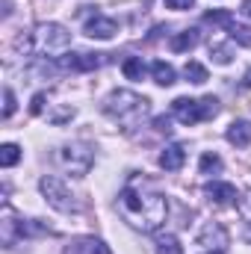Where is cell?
Returning <instances> with one entry per match:
<instances>
[{
	"instance_id": "d4e9b609",
	"label": "cell",
	"mask_w": 251,
	"mask_h": 254,
	"mask_svg": "<svg viewBox=\"0 0 251 254\" xmlns=\"http://www.w3.org/2000/svg\"><path fill=\"white\" fill-rule=\"evenodd\" d=\"M74 119V107H65V110H57V113H48V122L51 125H65Z\"/></svg>"
},
{
	"instance_id": "ba28073f",
	"label": "cell",
	"mask_w": 251,
	"mask_h": 254,
	"mask_svg": "<svg viewBox=\"0 0 251 254\" xmlns=\"http://www.w3.org/2000/svg\"><path fill=\"white\" fill-rule=\"evenodd\" d=\"M57 65L63 68V71H95V68H101L104 65V54H86V51H77V54H65L57 60Z\"/></svg>"
},
{
	"instance_id": "d6986e66",
	"label": "cell",
	"mask_w": 251,
	"mask_h": 254,
	"mask_svg": "<svg viewBox=\"0 0 251 254\" xmlns=\"http://www.w3.org/2000/svg\"><path fill=\"white\" fill-rule=\"evenodd\" d=\"M71 254H107V249L98 240H77L71 243Z\"/></svg>"
},
{
	"instance_id": "2e32d148",
	"label": "cell",
	"mask_w": 251,
	"mask_h": 254,
	"mask_svg": "<svg viewBox=\"0 0 251 254\" xmlns=\"http://www.w3.org/2000/svg\"><path fill=\"white\" fill-rule=\"evenodd\" d=\"M122 71H125L127 80H142V77H145V63H142V57H127L125 65H122Z\"/></svg>"
},
{
	"instance_id": "ac0fdd59",
	"label": "cell",
	"mask_w": 251,
	"mask_h": 254,
	"mask_svg": "<svg viewBox=\"0 0 251 254\" xmlns=\"http://www.w3.org/2000/svg\"><path fill=\"white\" fill-rule=\"evenodd\" d=\"M198 169H201V175H219V172H222V157L213 154V151H207V154L201 157Z\"/></svg>"
},
{
	"instance_id": "5bb4252c",
	"label": "cell",
	"mask_w": 251,
	"mask_h": 254,
	"mask_svg": "<svg viewBox=\"0 0 251 254\" xmlns=\"http://www.w3.org/2000/svg\"><path fill=\"white\" fill-rule=\"evenodd\" d=\"M195 45H198V30H184V33L172 36V42H169V48H172L175 54H187Z\"/></svg>"
},
{
	"instance_id": "30bf717a",
	"label": "cell",
	"mask_w": 251,
	"mask_h": 254,
	"mask_svg": "<svg viewBox=\"0 0 251 254\" xmlns=\"http://www.w3.org/2000/svg\"><path fill=\"white\" fill-rule=\"evenodd\" d=\"M184 160H187L184 145H169V148L160 154V169H166V172H178V169L184 166Z\"/></svg>"
},
{
	"instance_id": "8fae6325",
	"label": "cell",
	"mask_w": 251,
	"mask_h": 254,
	"mask_svg": "<svg viewBox=\"0 0 251 254\" xmlns=\"http://www.w3.org/2000/svg\"><path fill=\"white\" fill-rule=\"evenodd\" d=\"M204 192L216 201V204H231V201H237V190L231 187V184H222V181H210Z\"/></svg>"
},
{
	"instance_id": "cb8c5ba5",
	"label": "cell",
	"mask_w": 251,
	"mask_h": 254,
	"mask_svg": "<svg viewBox=\"0 0 251 254\" xmlns=\"http://www.w3.org/2000/svg\"><path fill=\"white\" fill-rule=\"evenodd\" d=\"M228 33H231V39H234L237 45H243V48H251V30H249V27H240V24L234 21Z\"/></svg>"
},
{
	"instance_id": "f546056e",
	"label": "cell",
	"mask_w": 251,
	"mask_h": 254,
	"mask_svg": "<svg viewBox=\"0 0 251 254\" xmlns=\"http://www.w3.org/2000/svg\"><path fill=\"white\" fill-rule=\"evenodd\" d=\"M240 15L251 21V0H243V6H240Z\"/></svg>"
},
{
	"instance_id": "8992f818",
	"label": "cell",
	"mask_w": 251,
	"mask_h": 254,
	"mask_svg": "<svg viewBox=\"0 0 251 254\" xmlns=\"http://www.w3.org/2000/svg\"><path fill=\"white\" fill-rule=\"evenodd\" d=\"M39 190H42L45 201H48L54 210H60V213H77V201H74L71 190L65 187L60 178H54V175L42 178V181H39Z\"/></svg>"
},
{
	"instance_id": "9c48e42d",
	"label": "cell",
	"mask_w": 251,
	"mask_h": 254,
	"mask_svg": "<svg viewBox=\"0 0 251 254\" xmlns=\"http://www.w3.org/2000/svg\"><path fill=\"white\" fill-rule=\"evenodd\" d=\"M83 33H86L89 39H101V42H110V39L119 33V24H116L113 18H107V15H95V18H89V21H86Z\"/></svg>"
},
{
	"instance_id": "83f0119b",
	"label": "cell",
	"mask_w": 251,
	"mask_h": 254,
	"mask_svg": "<svg viewBox=\"0 0 251 254\" xmlns=\"http://www.w3.org/2000/svg\"><path fill=\"white\" fill-rule=\"evenodd\" d=\"M154 130H157V133H169V130H172V119H169V116H157V119H154Z\"/></svg>"
},
{
	"instance_id": "4316f807",
	"label": "cell",
	"mask_w": 251,
	"mask_h": 254,
	"mask_svg": "<svg viewBox=\"0 0 251 254\" xmlns=\"http://www.w3.org/2000/svg\"><path fill=\"white\" fill-rule=\"evenodd\" d=\"M45 101H48V92H39V95H33L30 113H33V116H42V113H45Z\"/></svg>"
},
{
	"instance_id": "44dd1931",
	"label": "cell",
	"mask_w": 251,
	"mask_h": 254,
	"mask_svg": "<svg viewBox=\"0 0 251 254\" xmlns=\"http://www.w3.org/2000/svg\"><path fill=\"white\" fill-rule=\"evenodd\" d=\"M18 160H21V148L12 145V142H6V145L0 148V166H3V169H12Z\"/></svg>"
},
{
	"instance_id": "484cf974",
	"label": "cell",
	"mask_w": 251,
	"mask_h": 254,
	"mask_svg": "<svg viewBox=\"0 0 251 254\" xmlns=\"http://www.w3.org/2000/svg\"><path fill=\"white\" fill-rule=\"evenodd\" d=\"M3 101H6V104H3V119H12V113H15V92L6 89V92H3Z\"/></svg>"
},
{
	"instance_id": "6da1fadb",
	"label": "cell",
	"mask_w": 251,
	"mask_h": 254,
	"mask_svg": "<svg viewBox=\"0 0 251 254\" xmlns=\"http://www.w3.org/2000/svg\"><path fill=\"white\" fill-rule=\"evenodd\" d=\"M119 210H122V216L127 219L130 228H136L142 234H154L169 216V201H166V195L151 190L145 181L139 184L133 178L125 190L119 192Z\"/></svg>"
},
{
	"instance_id": "ffe728a7",
	"label": "cell",
	"mask_w": 251,
	"mask_h": 254,
	"mask_svg": "<svg viewBox=\"0 0 251 254\" xmlns=\"http://www.w3.org/2000/svg\"><path fill=\"white\" fill-rule=\"evenodd\" d=\"M157 254H184V249H181V243H178L175 234H163L157 240Z\"/></svg>"
},
{
	"instance_id": "7402d4cb",
	"label": "cell",
	"mask_w": 251,
	"mask_h": 254,
	"mask_svg": "<svg viewBox=\"0 0 251 254\" xmlns=\"http://www.w3.org/2000/svg\"><path fill=\"white\" fill-rule=\"evenodd\" d=\"M237 204H240V216H243V222H246V240L251 243V190L243 192V198H237Z\"/></svg>"
},
{
	"instance_id": "52a82bcc",
	"label": "cell",
	"mask_w": 251,
	"mask_h": 254,
	"mask_svg": "<svg viewBox=\"0 0 251 254\" xmlns=\"http://www.w3.org/2000/svg\"><path fill=\"white\" fill-rule=\"evenodd\" d=\"M198 246L207 249V252H225L231 246V234L222 222H207L201 231H198Z\"/></svg>"
},
{
	"instance_id": "277c9868",
	"label": "cell",
	"mask_w": 251,
	"mask_h": 254,
	"mask_svg": "<svg viewBox=\"0 0 251 254\" xmlns=\"http://www.w3.org/2000/svg\"><path fill=\"white\" fill-rule=\"evenodd\" d=\"M172 116L181 122V125H198V122H207L213 116H219V101L213 95L201 98V101H192V98H175L172 101Z\"/></svg>"
},
{
	"instance_id": "7c38bea8",
	"label": "cell",
	"mask_w": 251,
	"mask_h": 254,
	"mask_svg": "<svg viewBox=\"0 0 251 254\" xmlns=\"http://www.w3.org/2000/svg\"><path fill=\"white\" fill-rule=\"evenodd\" d=\"M225 136H228V142H231V145L246 148V145L251 142V122H243V119H240V122H231V127H228V133H225Z\"/></svg>"
},
{
	"instance_id": "3957f363",
	"label": "cell",
	"mask_w": 251,
	"mask_h": 254,
	"mask_svg": "<svg viewBox=\"0 0 251 254\" xmlns=\"http://www.w3.org/2000/svg\"><path fill=\"white\" fill-rule=\"evenodd\" d=\"M148 98H142V95H136V92H130V89H116L107 101H104V113L113 119V122H119V125H136L142 116H148Z\"/></svg>"
},
{
	"instance_id": "4dcf8cb0",
	"label": "cell",
	"mask_w": 251,
	"mask_h": 254,
	"mask_svg": "<svg viewBox=\"0 0 251 254\" xmlns=\"http://www.w3.org/2000/svg\"><path fill=\"white\" fill-rule=\"evenodd\" d=\"M243 83H246V86H249V89H251V68H249V71H246V77H243Z\"/></svg>"
},
{
	"instance_id": "4fadbf2b",
	"label": "cell",
	"mask_w": 251,
	"mask_h": 254,
	"mask_svg": "<svg viewBox=\"0 0 251 254\" xmlns=\"http://www.w3.org/2000/svg\"><path fill=\"white\" fill-rule=\"evenodd\" d=\"M151 74H154V83H157V86H166V89H169V86L178 83L175 68H172L169 63H163V60H157V63L151 65Z\"/></svg>"
},
{
	"instance_id": "5b68a950",
	"label": "cell",
	"mask_w": 251,
	"mask_h": 254,
	"mask_svg": "<svg viewBox=\"0 0 251 254\" xmlns=\"http://www.w3.org/2000/svg\"><path fill=\"white\" fill-rule=\"evenodd\" d=\"M92 163H95V154H92V148L86 142H71V145L60 148V166L71 178H86Z\"/></svg>"
},
{
	"instance_id": "9a60e30c",
	"label": "cell",
	"mask_w": 251,
	"mask_h": 254,
	"mask_svg": "<svg viewBox=\"0 0 251 254\" xmlns=\"http://www.w3.org/2000/svg\"><path fill=\"white\" fill-rule=\"evenodd\" d=\"M184 77H187L189 83H195V86H204V83L210 80V77H207V68L201 63H192V60L184 65Z\"/></svg>"
},
{
	"instance_id": "f1b7e54d",
	"label": "cell",
	"mask_w": 251,
	"mask_h": 254,
	"mask_svg": "<svg viewBox=\"0 0 251 254\" xmlns=\"http://www.w3.org/2000/svg\"><path fill=\"white\" fill-rule=\"evenodd\" d=\"M195 0H166V6L169 9H175V12H184V9H189Z\"/></svg>"
},
{
	"instance_id": "1f68e13d",
	"label": "cell",
	"mask_w": 251,
	"mask_h": 254,
	"mask_svg": "<svg viewBox=\"0 0 251 254\" xmlns=\"http://www.w3.org/2000/svg\"><path fill=\"white\" fill-rule=\"evenodd\" d=\"M207 254H225V252H207Z\"/></svg>"
},
{
	"instance_id": "7a4b0ae2",
	"label": "cell",
	"mask_w": 251,
	"mask_h": 254,
	"mask_svg": "<svg viewBox=\"0 0 251 254\" xmlns=\"http://www.w3.org/2000/svg\"><path fill=\"white\" fill-rule=\"evenodd\" d=\"M27 54H36V57H51V60H60L68 54L71 48V33L65 30L63 24H39L27 39L18 42Z\"/></svg>"
},
{
	"instance_id": "603a6c76",
	"label": "cell",
	"mask_w": 251,
	"mask_h": 254,
	"mask_svg": "<svg viewBox=\"0 0 251 254\" xmlns=\"http://www.w3.org/2000/svg\"><path fill=\"white\" fill-rule=\"evenodd\" d=\"M210 57H213L219 65H228L231 60H234L231 48H228V45H222V42H213V45H210Z\"/></svg>"
},
{
	"instance_id": "e0dca14e",
	"label": "cell",
	"mask_w": 251,
	"mask_h": 254,
	"mask_svg": "<svg viewBox=\"0 0 251 254\" xmlns=\"http://www.w3.org/2000/svg\"><path fill=\"white\" fill-rule=\"evenodd\" d=\"M204 21H207V24H213V27H225V30H231L234 15H231L228 9H213V12H207V15H204Z\"/></svg>"
}]
</instances>
